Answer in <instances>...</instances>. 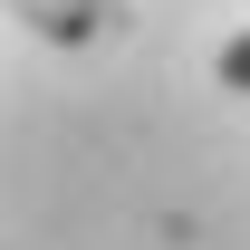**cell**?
<instances>
[{
    "instance_id": "obj_1",
    "label": "cell",
    "mask_w": 250,
    "mask_h": 250,
    "mask_svg": "<svg viewBox=\"0 0 250 250\" xmlns=\"http://www.w3.org/2000/svg\"><path fill=\"white\" fill-rule=\"evenodd\" d=\"M0 10H10V20H29L39 39H58V48H87L96 20H106L96 0H0Z\"/></svg>"
},
{
    "instance_id": "obj_2",
    "label": "cell",
    "mask_w": 250,
    "mask_h": 250,
    "mask_svg": "<svg viewBox=\"0 0 250 250\" xmlns=\"http://www.w3.org/2000/svg\"><path fill=\"white\" fill-rule=\"evenodd\" d=\"M212 77H221L231 96H250V29H241V39H221V58H212Z\"/></svg>"
},
{
    "instance_id": "obj_3",
    "label": "cell",
    "mask_w": 250,
    "mask_h": 250,
    "mask_svg": "<svg viewBox=\"0 0 250 250\" xmlns=\"http://www.w3.org/2000/svg\"><path fill=\"white\" fill-rule=\"evenodd\" d=\"M96 10H106V0H96Z\"/></svg>"
}]
</instances>
